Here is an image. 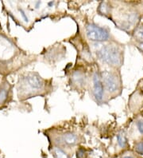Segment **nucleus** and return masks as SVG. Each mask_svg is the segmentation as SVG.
<instances>
[{
	"label": "nucleus",
	"mask_w": 143,
	"mask_h": 158,
	"mask_svg": "<svg viewBox=\"0 0 143 158\" xmlns=\"http://www.w3.org/2000/svg\"><path fill=\"white\" fill-rule=\"evenodd\" d=\"M93 94L97 101H101L103 96V86L101 78L97 73L93 76Z\"/></svg>",
	"instance_id": "20e7f679"
},
{
	"label": "nucleus",
	"mask_w": 143,
	"mask_h": 158,
	"mask_svg": "<svg viewBox=\"0 0 143 158\" xmlns=\"http://www.w3.org/2000/svg\"><path fill=\"white\" fill-rule=\"evenodd\" d=\"M53 154L54 158H69V155L59 147H55L53 149Z\"/></svg>",
	"instance_id": "0eeeda50"
},
{
	"label": "nucleus",
	"mask_w": 143,
	"mask_h": 158,
	"mask_svg": "<svg viewBox=\"0 0 143 158\" xmlns=\"http://www.w3.org/2000/svg\"><path fill=\"white\" fill-rule=\"evenodd\" d=\"M96 55L102 62L111 66H120L122 62L121 52L116 46H102L96 51Z\"/></svg>",
	"instance_id": "f257e3e1"
},
{
	"label": "nucleus",
	"mask_w": 143,
	"mask_h": 158,
	"mask_svg": "<svg viewBox=\"0 0 143 158\" xmlns=\"http://www.w3.org/2000/svg\"><path fill=\"white\" fill-rule=\"evenodd\" d=\"M73 81H75L76 84H79V85H82L84 81V77L82 73H80V72H76V73L73 74Z\"/></svg>",
	"instance_id": "1a4fd4ad"
},
{
	"label": "nucleus",
	"mask_w": 143,
	"mask_h": 158,
	"mask_svg": "<svg viewBox=\"0 0 143 158\" xmlns=\"http://www.w3.org/2000/svg\"><path fill=\"white\" fill-rule=\"evenodd\" d=\"M123 158H134L133 156H124Z\"/></svg>",
	"instance_id": "dca6fc26"
},
{
	"label": "nucleus",
	"mask_w": 143,
	"mask_h": 158,
	"mask_svg": "<svg viewBox=\"0 0 143 158\" xmlns=\"http://www.w3.org/2000/svg\"><path fill=\"white\" fill-rule=\"evenodd\" d=\"M102 78H103V83H104L105 86L108 90V92L113 94V93H115L118 90L119 84H118L116 76L114 75V73L108 71L103 72L102 73Z\"/></svg>",
	"instance_id": "7ed1b4c3"
},
{
	"label": "nucleus",
	"mask_w": 143,
	"mask_h": 158,
	"mask_svg": "<svg viewBox=\"0 0 143 158\" xmlns=\"http://www.w3.org/2000/svg\"><path fill=\"white\" fill-rule=\"evenodd\" d=\"M60 141L65 145L73 146V145H75L77 143L78 137L76 134L73 133H66L61 136V138H60Z\"/></svg>",
	"instance_id": "423d86ee"
},
{
	"label": "nucleus",
	"mask_w": 143,
	"mask_h": 158,
	"mask_svg": "<svg viewBox=\"0 0 143 158\" xmlns=\"http://www.w3.org/2000/svg\"><path fill=\"white\" fill-rule=\"evenodd\" d=\"M117 141H118V145L121 148H125L126 145H127V140L126 138V136L124 135L122 133L118 134V136H117Z\"/></svg>",
	"instance_id": "6e6552de"
},
{
	"label": "nucleus",
	"mask_w": 143,
	"mask_h": 158,
	"mask_svg": "<svg viewBox=\"0 0 143 158\" xmlns=\"http://www.w3.org/2000/svg\"><path fill=\"white\" fill-rule=\"evenodd\" d=\"M6 97H7V91H6V89H1L0 90V103H2V102H3L4 101L6 100Z\"/></svg>",
	"instance_id": "9b49d317"
},
{
	"label": "nucleus",
	"mask_w": 143,
	"mask_h": 158,
	"mask_svg": "<svg viewBox=\"0 0 143 158\" xmlns=\"http://www.w3.org/2000/svg\"><path fill=\"white\" fill-rule=\"evenodd\" d=\"M26 82L28 83V85L32 88V89H39L42 88L43 86V81L39 76L36 75V74H29L26 77Z\"/></svg>",
	"instance_id": "39448f33"
},
{
	"label": "nucleus",
	"mask_w": 143,
	"mask_h": 158,
	"mask_svg": "<svg viewBox=\"0 0 143 158\" xmlns=\"http://www.w3.org/2000/svg\"><path fill=\"white\" fill-rule=\"evenodd\" d=\"M138 46H139V48L141 49V50H143V43H141V44H140Z\"/></svg>",
	"instance_id": "2eb2a0df"
},
{
	"label": "nucleus",
	"mask_w": 143,
	"mask_h": 158,
	"mask_svg": "<svg viewBox=\"0 0 143 158\" xmlns=\"http://www.w3.org/2000/svg\"><path fill=\"white\" fill-rule=\"evenodd\" d=\"M135 36L138 40L143 41V27H139L135 32Z\"/></svg>",
	"instance_id": "9d476101"
},
{
	"label": "nucleus",
	"mask_w": 143,
	"mask_h": 158,
	"mask_svg": "<svg viewBox=\"0 0 143 158\" xmlns=\"http://www.w3.org/2000/svg\"><path fill=\"white\" fill-rule=\"evenodd\" d=\"M137 127L139 130V132L143 134V121L142 120H139L138 122H137Z\"/></svg>",
	"instance_id": "ddd939ff"
},
{
	"label": "nucleus",
	"mask_w": 143,
	"mask_h": 158,
	"mask_svg": "<svg viewBox=\"0 0 143 158\" xmlns=\"http://www.w3.org/2000/svg\"><path fill=\"white\" fill-rule=\"evenodd\" d=\"M19 11H20V13H21L22 16V18H23V19L25 20L26 22H28L29 21V19H28V17H27L26 15V12L24 11V10H23L22 9H19Z\"/></svg>",
	"instance_id": "4468645a"
},
{
	"label": "nucleus",
	"mask_w": 143,
	"mask_h": 158,
	"mask_svg": "<svg viewBox=\"0 0 143 158\" xmlns=\"http://www.w3.org/2000/svg\"><path fill=\"white\" fill-rule=\"evenodd\" d=\"M135 150L137 153L143 155V142L137 143V145H135Z\"/></svg>",
	"instance_id": "f8f14e48"
},
{
	"label": "nucleus",
	"mask_w": 143,
	"mask_h": 158,
	"mask_svg": "<svg viewBox=\"0 0 143 158\" xmlns=\"http://www.w3.org/2000/svg\"><path fill=\"white\" fill-rule=\"evenodd\" d=\"M86 34L88 39L94 42H104L109 39L107 30L92 23L86 27Z\"/></svg>",
	"instance_id": "f03ea898"
}]
</instances>
